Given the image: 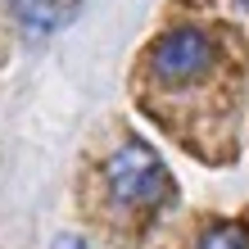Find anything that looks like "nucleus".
Instances as JSON below:
<instances>
[{"mask_svg":"<svg viewBox=\"0 0 249 249\" xmlns=\"http://www.w3.org/2000/svg\"><path fill=\"white\" fill-rule=\"evenodd\" d=\"M105 181L109 195L127 204V209H150V204H163L172 195V177L145 141H127L118 154L105 163Z\"/></svg>","mask_w":249,"mask_h":249,"instance_id":"f257e3e1","label":"nucleus"},{"mask_svg":"<svg viewBox=\"0 0 249 249\" xmlns=\"http://www.w3.org/2000/svg\"><path fill=\"white\" fill-rule=\"evenodd\" d=\"M150 64H154L159 82L190 86V82H199L204 72L213 68V41H209V32H199V27H172V32H163L154 41Z\"/></svg>","mask_w":249,"mask_h":249,"instance_id":"f03ea898","label":"nucleus"},{"mask_svg":"<svg viewBox=\"0 0 249 249\" xmlns=\"http://www.w3.org/2000/svg\"><path fill=\"white\" fill-rule=\"evenodd\" d=\"M9 9L27 32H59L64 23L77 18L82 0H9Z\"/></svg>","mask_w":249,"mask_h":249,"instance_id":"7ed1b4c3","label":"nucleus"},{"mask_svg":"<svg viewBox=\"0 0 249 249\" xmlns=\"http://www.w3.org/2000/svg\"><path fill=\"white\" fill-rule=\"evenodd\" d=\"M195 249H249V231L236 227V222H217V227H209L199 236Z\"/></svg>","mask_w":249,"mask_h":249,"instance_id":"20e7f679","label":"nucleus"},{"mask_svg":"<svg viewBox=\"0 0 249 249\" xmlns=\"http://www.w3.org/2000/svg\"><path fill=\"white\" fill-rule=\"evenodd\" d=\"M59 249H86V245H82L77 236H64V245H59Z\"/></svg>","mask_w":249,"mask_h":249,"instance_id":"39448f33","label":"nucleus"},{"mask_svg":"<svg viewBox=\"0 0 249 249\" xmlns=\"http://www.w3.org/2000/svg\"><path fill=\"white\" fill-rule=\"evenodd\" d=\"M245 5H249V0H245Z\"/></svg>","mask_w":249,"mask_h":249,"instance_id":"423d86ee","label":"nucleus"}]
</instances>
